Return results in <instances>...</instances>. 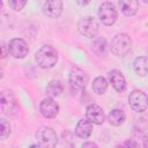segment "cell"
<instances>
[{"label":"cell","mask_w":148,"mask_h":148,"mask_svg":"<svg viewBox=\"0 0 148 148\" xmlns=\"http://www.w3.org/2000/svg\"><path fill=\"white\" fill-rule=\"evenodd\" d=\"M36 62L42 68H52L58 61V52L51 45L42 46L35 54Z\"/></svg>","instance_id":"obj_1"},{"label":"cell","mask_w":148,"mask_h":148,"mask_svg":"<svg viewBox=\"0 0 148 148\" xmlns=\"http://www.w3.org/2000/svg\"><path fill=\"white\" fill-rule=\"evenodd\" d=\"M132 47V40L126 34H118L111 42V51L118 57H125Z\"/></svg>","instance_id":"obj_2"},{"label":"cell","mask_w":148,"mask_h":148,"mask_svg":"<svg viewBox=\"0 0 148 148\" xmlns=\"http://www.w3.org/2000/svg\"><path fill=\"white\" fill-rule=\"evenodd\" d=\"M1 111L7 116H13L18 110V102L15 94L12 90H3L0 95Z\"/></svg>","instance_id":"obj_3"},{"label":"cell","mask_w":148,"mask_h":148,"mask_svg":"<svg viewBox=\"0 0 148 148\" xmlns=\"http://www.w3.org/2000/svg\"><path fill=\"white\" fill-rule=\"evenodd\" d=\"M36 140L39 147H44V148H52L58 142L57 133L51 127H47V126H42L37 130Z\"/></svg>","instance_id":"obj_4"},{"label":"cell","mask_w":148,"mask_h":148,"mask_svg":"<svg viewBox=\"0 0 148 148\" xmlns=\"http://www.w3.org/2000/svg\"><path fill=\"white\" fill-rule=\"evenodd\" d=\"M68 83H69L72 91H76V92L82 91L88 83V75L81 68L74 67L69 72Z\"/></svg>","instance_id":"obj_5"},{"label":"cell","mask_w":148,"mask_h":148,"mask_svg":"<svg viewBox=\"0 0 148 148\" xmlns=\"http://www.w3.org/2000/svg\"><path fill=\"white\" fill-rule=\"evenodd\" d=\"M77 29L84 37L95 38L98 32V23L92 16H84L79 21Z\"/></svg>","instance_id":"obj_6"},{"label":"cell","mask_w":148,"mask_h":148,"mask_svg":"<svg viewBox=\"0 0 148 148\" xmlns=\"http://www.w3.org/2000/svg\"><path fill=\"white\" fill-rule=\"evenodd\" d=\"M117 9L113 3L111 2H104L99 6L98 9V17L101 22L105 25H112L117 20Z\"/></svg>","instance_id":"obj_7"},{"label":"cell","mask_w":148,"mask_h":148,"mask_svg":"<svg viewBox=\"0 0 148 148\" xmlns=\"http://www.w3.org/2000/svg\"><path fill=\"white\" fill-rule=\"evenodd\" d=\"M128 102L136 112H143L148 108V96L141 90H133L128 96Z\"/></svg>","instance_id":"obj_8"},{"label":"cell","mask_w":148,"mask_h":148,"mask_svg":"<svg viewBox=\"0 0 148 148\" xmlns=\"http://www.w3.org/2000/svg\"><path fill=\"white\" fill-rule=\"evenodd\" d=\"M29 52L28 44L24 39L22 38H13L8 43V53L13 56L16 59H22L24 58Z\"/></svg>","instance_id":"obj_9"},{"label":"cell","mask_w":148,"mask_h":148,"mask_svg":"<svg viewBox=\"0 0 148 148\" xmlns=\"http://www.w3.org/2000/svg\"><path fill=\"white\" fill-rule=\"evenodd\" d=\"M39 110H40V113L43 114V117H45L47 119H53L59 113V105L52 97H49L40 102Z\"/></svg>","instance_id":"obj_10"},{"label":"cell","mask_w":148,"mask_h":148,"mask_svg":"<svg viewBox=\"0 0 148 148\" xmlns=\"http://www.w3.org/2000/svg\"><path fill=\"white\" fill-rule=\"evenodd\" d=\"M86 117H87V119H88L91 124H95V125H101V124H103V121H104V119H105L103 109H102L99 105L94 104V103L87 106Z\"/></svg>","instance_id":"obj_11"},{"label":"cell","mask_w":148,"mask_h":148,"mask_svg":"<svg viewBox=\"0 0 148 148\" xmlns=\"http://www.w3.org/2000/svg\"><path fill=\"white\" fill-rule=\"evenodd\" d=\"M43 12L46 16L57 18L62 13V1L61 0H46L43 5Z\"/></svg>","instance_id":"obj_12"},{"label":"cell","mask_w":148,"mask_h":148,"mask_svg":"<svg viewBox=\"0 0 148 148\" xmlns=\"http://www.w3.org/2000/svg\"><path fill=\"white\" fill-rule=\"evenodd\" d=\"M108 76H109V80H110L112 87L117 91L121 92V91L125 90V88H126V80H125V77H124V75L121 74L120 71L112 69V71L109 72V75Z\"/></svg>","instance_id":"obj_13"},{"label":"cell","mask_w":148,"mask_h":148,"mask_svg":"<svg viewBox=\"0 0 148 148\" xmlns=\"http://www.w3.org/2000/svg\"><path fill=\"white\" fill-rule=\"evenodd\" d=\"M92 132V124L88 119H82L76 124L75 134L80 139H88Z\"/></svg>","instance_id":"obj_14"},{"label":"cell","mask_w":148,"mask_h":148,"mask_svg":"<svg viewBox=\"0 0 148 148\" xmlns=\"http://www.w3.org/2000/svg\"><path fill=\"white\" fill-rule=\"evenodd\" d=\"M119 7L125 16H133L139 9L138 0H119Z\"/></svg>","instance_id":"obj_15"},{"label":"cell","mask_w":148,"mask_h":148,"mask_svg":"<svg viewBox=\"0 0 148 148\" xmlns=\"http://www.w3.org/2000/svg\"><path fill=\"white\" fill-rule=\"evenodd\" d=\"M91 51L98 56V57H104L108 53V44L106 40L103 37H95L91 45H90Z\"/></svg>","instance_id":"obj_16"},{"label":"cell","mask_w":148,"mask_h":148,"mask_svg":"<svg viewBox=\"0 0 148 148\" xmlns=\"http://www.w3.org/2000/svg\"><path fill=\"white\" fill-rule=\"evenodd\" d=\"M133 68L138 75H140V76L147 75L148 74V58H146V57L135 58V60L133 62Z\"/></svg>","instance_id":"obj_17"},{"label":"cell","mask_w":148,"mask_h":148,"mask_svg":"<svg viewBox=\"0 0 148 148\" xmlns=\"http://www.w3.org/2000/svg\"><path fill=\"white\" fill-rule=\"evenodd\" d=\"M125 118H126V114L123 110H119V109H114L112 110L109 116H108V120L111 125L113 126H120L121 124H124L125 121Z\"/></svg>","instance_id":"obj_18"},{"label":"cell","mask_w":148,"mask_h":148,"mask_svg":"<svg viewBox=\"0 0 148 148\" xmlns=\"http://www.w3.org/2000/svg\"><path fill=\"white\" fill-rule=\"evenodd\" d=\"M62 92V84L58 80L51 81L46 87V94L50 97H58Z\"/></svg>","instance_id":"obj_19"},{"label":"cell","mask_w":148,"mask_h":148,"mask_svg":"<svg viewBox=\"0 0 148 148\" xmlns=\"http://www.w3.org/2000/svg\"><path fill=\"white\" fill-rule=\"evenodd\" d=\"M108 89V81L103 76H97L92 82V90L97 95H103Z\"/></svg>","instance_id":"obj_20"},{"label":"cell","mask_w":148,"mask_h":148,"mask_svg":"<svg viewBox=\"0 0 148 148\" xmlns=\"http://www.w3.org/2000/svg\"><path fill=\"white\" fill-rule=\"evenodd\" d=\"M1 130H0V135H1V140H5L9 136L10 134V125L6 119H1V125H0Z\"/></svg>","instance_id":"obj_21"},{"label":"cell","mask_w":148,"mask_h":148,"mask_svg":"<svg viewBox=\"0 0 148 148\" xmlns=\"http://www.w3.org/2000/svg\"><path fill=\"white\" fill-rule=\"evenodd\" d=\"M28 0H9V6L15 12H20L27 3Z\"/></svg>","instance_id":"obj_22"},{"label":"cell","mask_w":148,"mask_h":148,"mask_svg":"<svg viewBox=\"0 0 148 148\" xmlns=\"http://www.w3.org/2000/svg\"><path fill=\"white\" fill-rule=\"evenodd\" d=\"M123 146H124V147H136L138 145L134 143V142H132V141H126V142L123 143Z\"/></svg>","instance_id":"obj_23"},{"label":"cell","mask_w":148,"mask_h":148,"mask_svg":"<svg viewBox=\"0 0 148 148\" xmlns=\"http://www.w3.org/2000/svg\"><path fill=\"white\" fill-rule=\"evenodd\" d=\"M76 2H77L80 6H87V5L90 2V0H76Z\"/></svg>","instance_id":"obj_24"},{"label":"cell","mask_w":148,"mask_h":148,"mask_svg":"<svg viewBox=\"0 0 148 148\" xmlns=\"http://www.w3.org/2000/svg\"><path fill=\"white\" fill-rule=\"evenodd\" d=\"M82 147H84V148H87V147H97V145L96 143H94V142H86V143H83L82 145Z\"/></svg>","instance_id":"obj_25"},{"label":"cell","mask_w":148,"mask_h":148,"mask_svg":"<svg viewBox=\"0 0 148 148\" xmlns=\"http://www.w3.org/2000/svg\"><path fill=\"white\" fill-rule=\"evenodd\" d=\"M1 45H2V46H1V47H2V58H5V57L7 56V51H6V47H8V46H6L3 42L1 43Z\"/></svg>","instance_id":"obj_26"},{"label":"cell","mask_w":148,"mask_h":148,"mask_svg":"<svg viewBox=\"0 0 148 148\" xmlns=\"http://www.w3.org/2000/svg\"><path fill=\"white\" fill-rule=\"evenodd\" d=\"M143 145H145V147H148V133L143 138Z\"/></svg>","instance_id":"obj_27"},{"label":"cell","mask_w":148,"mask_h":148,"mask_svg":"<svg viewBox=\"0 0 148 148\" xmlns=\"http://www.w3.org/2000/svg\"><path fill=\"white\" fill-rule=\"evenodd\" d=\"M143 1H145V2H148V0H143Z\"/></svg>","instance_id":"obj_28"}]
</instances>
